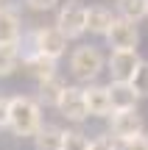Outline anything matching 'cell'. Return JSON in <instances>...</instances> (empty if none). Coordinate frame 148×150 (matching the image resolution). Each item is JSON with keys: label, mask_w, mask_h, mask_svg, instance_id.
<instances>
[{"label": "cell", "mask_w": 148, "mask_h": 150, "mask_svg": "<svg viewBox=\"0 0 148 150\" xmlns=\"http://www.w3.org/2000/svg\"><path fill=\"white\" fill-rule=\"evenodd\" d=\"M25 67L36 81H45V78H50V75H56V59H48V56H42V53L25 56Z\"/></svg>", "instance_id": "12"}, {"label": "cell", "mask_w": 148, "mask_h": 150, "mask_svg": "<svg viewBox=\"0 0 148 150\" xmlns=\"http://www.w3.org/2000/svg\"><path fill=\"white\" fill-rule=\"evenodd\" d=\"M56 25L64 31L67 39H78L84 31H87V8H84V6H78V3H67L64 8L59 11Z\"/></svg>", "instance_id": "7"}, {"label": "cell", "mask_w": 148, "mask_h": 150, "mask_svg": "<svg viewBox=\"0 0 148 150\" xmlns=\"http://www.w3.org/2000/svg\"><path fill=\"white\" fill-rule=\"evenodd\" d=\"M56 3H59V0H28V6L36 8V11H48V8H53Z\"/></svg>", "instance_id": "23"}, {"label": "cell", "mask_w": 148, "mask_h": 150, "mask_svg": "<svg viewBox=\"0 0 148 150\" xmlns=\"http://www.w3.org/2000/svg\"><path fill=\"white\" fill-rule=\"evenodd\" d=\"M9 106H11V97H0V128L9 125Z\"/></svg>", "instance_id": "22"}, {"label": "cell", "mask_w": 148, "mask_h": 150, "mask_svg": "<svg viewBox=\"0 0 148 150\" xmlns=\"http://www.w3.org/2000/svg\"><path fill=\"white\" fill-rule=\"evenodd\" d=\"M0 42H20V17L17 11L0 6Z\"/></svg>", "instance_id": "13"}, {"label": "cell", "mask_w": 148, "mask_h": 150, "mask_svg": "<svg viewBox=\"0 0 148 150\" xmlns=\"http://www.w3.org/2000/svg\"><path fill=\"white\" fill-rule=\"evenodd\" d=\"M140 56L137 50H112V59H109V72L115 81H132L134 70L140 67Z\"/></svg>", "instance_id": "8"}, {"label": "cell", "mask_w": 148, "mask_h": 150, "mask_svg": "<svg viewBox=\"0 0 148 150\" xmlns=\"http://www.w3.org/2000/svg\"><path fill=\"white\" fill-rule=\"evenodd\" d=\"M42 125V111H39V103L34 97L17 95L11 97L9 106V128L14 131L17 136H34Z\"/></svg>", "instance_id": "1"}, {"label": "cell", "mask_w": 148, "mask_h": 150, "mask_svg": "<svg viewBox=\"0 0 148 150\" xmlns=\"http://www.w3.org/2000/svg\"><path fill=\"white\" fill-rule=\"evenodd\" d=\"M34 145H36V150H61L64 131L59 125H39V131L34 134Z\"/></svg>", "instance_id": "11"}, {"label": "cell", "mask_w": 148, "mask_h": 150, "mask_svg": "<svg viewBox=\"0 0 148 150\" xmlns=\"http://www.w3.org/2000/svg\"><path fill=\"white\" fill-rule=\"evenodd\" d=\"M64 86H67V83L59 78V75H50V78L39 81V100H42L45 106H59Z\"/></svg>", "instance_id": "14"}, {"label": "cell", "mask_w": 148, "mask_h": 150, "mask_svg": "<svg viewBox=\"0 0 148 150\" xmlns=\"http://www.w3.org/2000/svg\"><path fill=\"white\" fill-rule=\"evenodd\" d=\"M89 150H117V147L109 136H98L95 142H89Z\"/></svg>", "instance_id": "20"}, {"label": "cell", "mask_w": 148, "mask_h": 150, "mask_svg": "<svg viewBox=\"0 0 148 150\" xmlns=\"http://www.w3.org/2000/svg\"><path fill=\"white\" fill-rule=\"evenodd\" d=\"M104 53L92 45H81V47L73 50L70 56V72L76 75L78 81H95L101 72H104Z\"/></svg>", "instance_id": "2"}, {"label": "cell", "mask_w": 148, "mask_h": 150, "mask_svg": "<svg viewBox=\"0 0 148 150\" xmlns=\"http://www.w3.org/2000/svg\"><path fill=\"white\" fill-rule=\"evenodd\" d=\"M132 86L140 97H148V61H140V67L132 75Z\"/></svg>", "instance_id": "18"}, {"label": "cell", "mask_w": 148, "mask_h": 150, "mask_svg": "<svg viewBox=\"0 0 148 150\" xmlns=\"http://www.w3.org/2000/svg\"><path fill=\"white\" fill-rule=\"evenodd\" d=\"M126 150H148V136H134V139L126 142Z\"/></svg>", "instance_id": "21"}, {"label": "cell", "mask_w": 148, "mask_h": 150, "mask_svg": "<svg viewBox=\"0 0 148 150\" xmlns=\"http://www.w3.org/2000/svg\"><path fill=\"white\" fill-rule=\"evenodd\" d=\"M117 8H120V17L126 20H143L148 17V8H145V0H117Z\"/></svg>", "instance_id": "17"}, {"label": "cell", "mask_w": 148, "mask_h": 150, "mask_svg": "<svg viewBox=\"0 0 148 150\" xmlns=\"http://www.w3.org/2000/svg\"><path fill=\"white\" fill-rule=\"evenodd\" d=\"M67 50V36L59 25L53 28H39L34 33V53H42L48 59H59L61 53Z\"/></svg>", "instance_id": "4"}, {"label": "cell", "mask_w": 148, "mask_h": 150, "mask_svg": "<svg viewBox=\"0 0 148 150\" xmlns=\"http://www.w3.org/2000/svg\"><path fill=\"white\" fill-rule=\"evenodd\" d=\"M20 64V50L14 42H0V75H11Z\"/></svg>", "instance_id": "16"}, {"label": "cell", "mask_w": 148, "mask_h": 150, "mask_svg": "<svg viewBox=\"0 0 148 150\" xmlns=\"http://www.w3.org/2000/svg\"><path fill=\"white\" fill-rule=\"evenodd\" d=\"M0 3H3V0H0Z\"/></svg>", "instance_id": "25"}, {"label": "cell", "mask_w": 148, "mask_h": 150, "mask_svg": "<svg viewBox=\"0 0 148 150\" xmlns=\"http://www.w3.org/2000/svg\"><path fill=\"white\" fill-rule=\"evenodd\" d=\"M84 97H87V108L92 117H109L112 114V100H109V89L106 86H87Z\"/></svg>", "instance_id": "10"}, {"label": "cell", "mask_w": 148, "mask_h": 150, "mask_svg": "<svg viewBox=\"0 0 148 150\" xmlns=\"http://www.w3.org/2000/svg\"><path fill=\"white\" fill-rule=\"evenodd\" d=\"M56 108H59V111L64 114L67 120H73V122H81V120L89 117L84 89H78V86H64V92H61V100H59V106H56Z\"/></svg>", "instance_id": "6"}, {"label": "cell", "mask_w": 148, "mask_h": 150, "mask_svg": "<svg viewBox=\"0 0 148 150\" xmlns=\"http://www.w3.org/2000/svg\"><path fill=\"white\" fill-rule=\"evenodd\" d=\"M112 134L117 139L129 142L134 136L143 134V117L137 114V108H123V111H112Z\"/></svg>", "instance_id": "5"}, {"label": "cell", "mask_w": 148, "mask_h": 150, "mask_svg": "<svg viewBox=\"0 0 148 150\" xmlns=\"http://www.w3.org/2000/svg\"><path fill=\"white\" fill-rule=\"evenodd\" d=\"M112 11L104 8V6H92V8H87V31L92 33H106L112 25Z\"/></svg>", "instance_id": "15"}, {"label": "cell", "mask_w": 148, "mask_h": 150, "mask_svg": "<svg viewBox=\"0 0 148 150\" xmlns=\"http://www.w3.org/2000/svg\"><path fill=\"white\" fill-rule=\"evenodd\" d=\"M145 8H148V0H145Z\"/></svg>", "instance_id": "24"}, {"label": "cell", "mask_w": 148, "mask_h": 150, "mask_svg": "<svg viewBox=\"0 0 148 150\" xmlns=\"http://www.w3.org/2000/svg\"><path fill=\"white\" fill-rule=\"evenodd\" d=\"M61 150H89V142L81 131H64V147Z\"/></svg>", "instance_id": "19"}, {"label": "cell", "mask_w": 148, "mask_h": 150, "mask_svg": "<svg viewBox=\"0 0 148 150\" xmlns=\"http://www.w3.org/2000/svg\"><path fill=\"white\" fill-rule=\"evenodd\" d=\"M104 36L109 39L112 50H137V42H140L137 22L126 20V17H115L112 25H109V31H106Z\"/></svg>", "instance_id": "3"}, {"label": "cell", "mask_w": 148, "mask_h": 150, "mask_svg": "<svg viewBox=\"0 0 148 150\" xmlns=\"http://www.w3.org/2000/svg\"><path fill=\"white\" fill-rule=\"evenodd\" d=\"M109 100H112V111H123V108H137L140 95L134 92L132 81H112L109 86Z\"/></svg>", "instance_id": "9"}]
</instances>
